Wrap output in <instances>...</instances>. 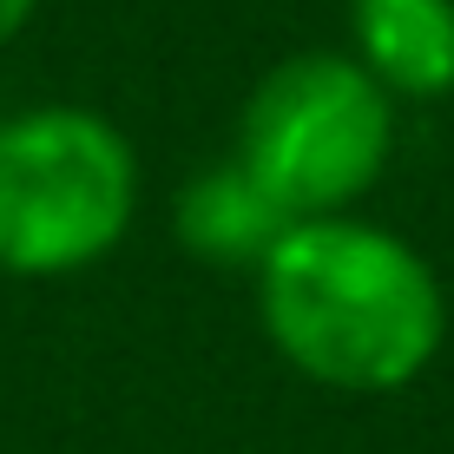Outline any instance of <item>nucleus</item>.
<instances>
[{"mask_svg": "<svg viewBox=\"0 0 454 454\" xmlns=\"http://www.w3.org/2000/svg\"><path fill=\"white\" fill-rule=\"evenodd\" d=\"M257 317L270 349L317 388L395 395L448 342V290L434 263L356 211L296 217L257 263Z\"/></svg>", "mask_w": 454, "mask_h": 454, "instance_id": "1", "label": "nucleus"}, {"mask_svg": "<svg viewBox=\"0 0 454 454\" xmlns=\"http://www.w3.org/2000/svg\"><path fill=\"white\" fill-rule=\"evenodd\" d=\"M138 217V152L106 113L46 99L0 119V270L80 277Z\"/></svg>", "mask_w": 454, "mask_h": 454, "instance_id": "2", "label": "nucleus"}, {"mask_svg": "<svg viewBox=\"0 0 454 454\" xmlns=\"http://www.w3.org/2000/svg\"><path fill=\"white\" fill-rule=\"evenodd\" d=\"M395 152V99L349 53H290L250 86L238 159L290 217H336L375 192Z\"/></svg>", "mask_w": 454, "mask_h": 454, "instance_id": "3", "label": "nucleus"}, {"mask_svg": "<svg viewBox=\"0 0 454 454\" xmlns=\"http://www.w3.org/2000/svg\"><path fill=\"white\" fill-rule=\"evenodd\" d=\"M349 59L395 106L448 99L454 92V0H349Z\"/></svg>", "mask_w": 454, "mask_h": 454, "instance_id": "4", "label": "nucleus"}, {"mask_svg": "<svg viewBox=\"0 0 454 454\" xmlns=\"http://www.w3.org/2000/svg\"><path fill=\"white\" fill-rule=\"evenodd\" d=\"M290 224L296 217L277 205L238 159L205 165L171 198V238H178L184 257L211 263V270H257Z\"/></svg>", "mask_w": 454, "mask_h": 454, "instance_id": "5", "label": "nucleus"}, {"mask_svg": "<svg viewBox=\"0 0 454 454\" xmlns=\"http://www.w3.org/2000/svg\"><path fill=\"white\" fill-rule=\"evenodd\" d=\"M34 13H40V0H0V46H13V40H20Z\"/></svg>", "mask_w": 454, "mask_h": 454, "instance_id": "6", "label": "nucleus"}]
</instances>
